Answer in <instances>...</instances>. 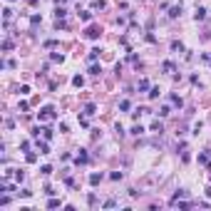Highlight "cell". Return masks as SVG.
<instances>
[{
	"mask_svg": "<svg viewBox=\"0 0 211 211\" xmlns=\"http://www.w3.org/2000/svg\"><path fill=\"white\" fill-rule=\"evenodd\" d=\"M55 117H57V112H55L52 104H47V107H42L40 112H37V119L40 122H47V119H55Z\"/></svg>",
	"mask_w": 211,
	"mask_h": 211,
	"instance_id": "1",
	"label": "cell"
},
{
	"mask_svg": "<svg viewBox=\"0 0 211 211\" xmlns=\"http://www.w3.org/2000/svg\"><path fill=\"white\" fill-rule=\"evenodd\" d=\"M100 35H102V30H100L97 25H89V27L85 30V37H87V40H97Z\"/></svg>",
	"mask_w": 211,
	"mask_h": 211,
	"instance_id": "2",
	"label": "cell"
},
{
	"mask_svg": "<svg viewBox=\"0 0 211 211\" xmlns=\"http://www.w3.org/2000/svg\"><path fill=\"white\" fill-rule=\"evenodd\" d=\"M102 179H104V174H102V171H94V174H89V184H92V186H97Z\"/></svg>",
	"mask_w": 211,
	"mask_h": 211,
	"instance_id": "3",
	"label": "cell"
},
{
	"mask_svg": "<svg viewBox=\"0 0 211 211\" xmlns=\"http://www.w3.org/2000/svg\"><path fill=\"white\" fill-rule=\"evenodd\" d=\"M37 151H40V154H50V144H47V139H45V142L37 139Z\"/></svg>",
	"mask_w": 211,
	"mask_h": 211,
	"instance_id": "4",
	"label": "cell"
},
{
	"mask_svg": "<svg viewBox=\"0 0 211 211\" xmlns=\"http://www.w3.org/2000/svg\"><path fill=\"white\" fill-rule=\"evenodd\" d=\"M85 114H87V117H92V114H97V104H94V102L85 104Z\"/></svg>",
	"mask_w": 211,
	"mask_h": 211,
	"instance_id": "5",
	"label": "cell"
},
{
	"mask_svg": "<svg viewBox=\"0 0 211 211\" xmlns=\"http://www.w3.org/2000/svg\"><path fill=\"white\" fill-rule=\"evenodd\" d=\"M75 162H77V164H87V162H89L87 151H85V149H80V154H77V159H75Z\"/></svg>",
	"mask_w": 211,
	"mask_h": 211,
	"instance_id": "6",
	"label": "cell"
},
{
	"mask_svg": "<svg viewBox=\"0 0 211 211\" xmlns=\"http://www.w3.org/2000/svg\"><path fill=\"white\" fill-rule=\"evenodd\" d=\"M77 15H80V20H82V23H89V20H92V13H89V10H80Z\"/></svg>",
	"mask_w": 211,
	"mask_h": 211,
	"instance_id": "7",
	"label": "cell"
},
{
	"mask_svg": "<svg viewBox=\"0 0 211 211\" xmlns=\"http://www.w3.org/2000/svg\"><path fill=\"white\" fill-rule=\"evenodd\" d=\"M204 17H206V10H204V8H196V13H194V20H196V23H201Z\"/></svg>",
	"mask_w": 211,
	"mask_h": 211,
	"instance_id": "8",
	"label": "cell"
},
{
	"mask_svg": "<svg viewBox=\"0 0 211 211\" xmlns=\"http://www.w3.org/2000/svg\"><path fill=\"white\" fill-rule=\"evenodd\" d=\"M179 15H181V5H174L169 10V17H179Z\"/></svg>",
	"mask_w": 211,
	"mask_h": 211,
	"instance_id": "9",
	"label": "cell"
},
{
	"mask_svg": "<svg viewBox=\"0 0 211 211\" xmlns=\"http://www.w3.org/2000/svg\"><path fill=\"white\" fill-rule=\"evenodd\" d=\"M169 100H171V104H176V107H181V104H184V100L179 97V94H171Z\"/></svg>",
	"mask_w": 211,
	"mask_h": 211,
	"instance_id": "10",
	"label": "cell"
},
{
	"mask_svg": "<svg viewBox=\"0 0 211 211\" xmlns=\"http://www.w3.org/2000/svg\"><path fill=\"white\" fill-rule=\"evenodd\" d=\"M72 85L75 87H85V77H80V75H77V77H72Z\"/></svg>",
	"mask_w": 211,
	"mask_h": 211,
	"instance_id": "11",
	"label": "cell"
},
{
	"mask_svg": "<svg viewBox=\"0 0 211 211\" xmlns=\"http://www.w3.org/2000/svg\"><path fill=\"white\" fill-rule=\"evenodd\" d=\"M162 70H164V72H174V62H171V60H166V62L162 65Z\"/></svg>",
	"mask_w": 211,
	"mask_h": 211,
	"instance_id": "12",
	"label": "cell"
},
{
	"mask_svg": "<svg viewBox=\"0 0 211 211\" xmlns=\"http://www.w3.org/2000/svg\"><path fill=\"white\" fill-rule=\"evenodd\" d=\"M50 60H52V62H62V60H65V55H60V52H52V55H50Z\"/></svg>",
	"mask_w": 211,
	"mask_h": 211,
	"instance_id": "13",
	"label": "cell"
},
{
	"mask_svg": "<svg viewBox=\"0 0 211 211\" xmlns=\"http://www.w3.org/2000/svg\"><path fill=\"white\" fill-rule=\"evenodd\" d=\"M159 92H162L159 87H151V89H149V100H157V97H159Z\"/></svg>",
	"mask_w": 211,
	"mask_h": 211,
	"instance_id": "14",
	"label": "cell"
},
{
	"mask_svg": "<svg viewBox=\"0 0 211 211\" xmlns=\"http://www.w3.org/2000/svg\"><path fill=\"white\" fill-rule=\"evenodd\" d=\"M132 134H137V137H139V134H144V127H142V124H134V127H132Z\"/></svg>",
	"mask_w": 211,
	"mask_h": 211,
	"instance_id": "15",
	"label": "cell"
},
{
	"mask_svg": "<svg viewBox=\"0 0 211 211\" xmlns=\"http://www.w3.org/2000/svg\"><path fill=\"white\" fill-rule=\"evenodd\" d=\"M42 137H45L47 142L52 139V129H50V127H42Z\"/></svg>",
	"mask_w": 211,
	"mask_h": 211,
	"instance_id": "16",
	"label": "cell"
},
{
	"mask_svg": "<svg viewBox=\"0 0 211 211\" xmlns=\"http://www.w3.org/2000/svg\"><path fill=\"white\" fill-rule=\"evenodd\" d=\"M171 50H174V52H184V45H181V42H176V40H174V42H171Z\"/></svg>",
	"mask_w": 211,
	"mask_h": 211,
	"instance_id": "17",
	"label": "cell"
},
{
	"mask_svg": "<svg viewBox=\"0 0 211 211\" xmlns=\"http://www.w3.org/2000/svg\"><path fill=\"white\" fill-rule=\"evenodd\" d=\"M60 204H62L60 199H50V201H47V209H57V206H60Z\"/></svg>",
	"mask_w": 211,
	"mask_h": 211,
	"instance_id": "18",
	"label": "cell"
},
{
	"mask_svg": "<svg viewBox=\"0 0 211 211\" xmlns=\"http://www.w3.org/2000/svg\"><path fill=\"white\" fill-rule=\"evenodd\" d=\"M92 8H94V10H104V0H94Z\"/></svg>",
	"mask_w": 211,
	"mask_h": 211,
	"instance_id": "19",
	"label": "cell"
},
{
	"mask_svg": "<svg viewBox=\"0 0 211 211\" xmlns=\"http://www.w3.org/2000/svg\"><path fill=\"white\" fill-rule=\"evenodd\" d=\"M100 72H102V67H100V65H92V67H89V75H94V77H97Z\"/></svg>",
	"mask_w": 211,
	"mask_h": 211,
	"instance_id": "20",
	"label": "cell"
},
{
	"mask_svg": "<svg viewBox=\"0 0 211 211\" xmlns=\"http://www.w3.org/2000/svg\"><path fill=\"white\" fill-rule=\"evenodd\" d=\"M40 174H45V176H47V174H52V166H50V164H45V166H40Z\"/></svg>",
	"mask_w": 211,
	"mask_h": 211,
	"instance_id": "21",
	"label": "cell"
},
{
	"mask_svg": "<svg viewBox=\"0 0 211 211\" xmlns=\"http://www.w3.org/2000/svg\"><path fill=\"white\" fill-rule=\"evenodd\" d=\"M25 159H27V164H35V162H37V154H32V151H27V157H25Z\"/></svg>",
	"mask_w": 211,
	"mask_h": 211,
	"instance_id": "22",
	"label": "cell"
},
{
	"mask_svg": "<svg viewBox=\"0 0 211 211\" xmlns=\"http://www.w3.org/2000/svg\"><path fill=\"white\" fill-rule=\"evenodd\" d=\"M100 57V47H94V50H89V60H97Z\"/></svg>",
	"mask_w": 211,
	"mask_h": 211,
	"instance_id": "23",
	"label": "cell"
},
{
	"mask_svg": "<svg viewBox=\"0 0 211 211\" xmlns=\"http://www.w3.org/2000/svg\"><path fill=\"white\" fill-rule=\"evenodd\" d=\"M109 179H112V181H119V179H122V171H112Z\"/></svg>",
	"mask_w": 211,
	"mask_h": 211,
	"instance_id": "24",
	"label": "cell"
},
{
	"mask_svg": "<svg viewBox=\"0 0 211 211\" xmlns=\"http://www.w3.org/2000/svg\"><path fill=\"white\" fill-rule=\"evenodd\" d=\"M55 15H57V17H65V15H67V10H65V8L60 5V8H57V10H55Z\"/></svg>",
	"mask_w": 211,
	"mask_h": 211,
	"instance_id": "25",
	"label": "cell"
},
{
	"mask_svg": "<svg viewBox=\"0 0 211 211\" xmlns=\"http://www.w3.org/2000/svg\"><path fill=\"white\" fill-rule=\"evenodd\" d=\"M17 94H30V87L23 85V87H17Z\"/></svg>",
	"mask_w": 211,
	"mask_h": 211,
	"instance_id": "26",
	"label": "cell"
},
{
	"mask_svg": "<svg viewBox=\"0 0 211 211\" xmlns=\"http://www.w3.org/2000/svg\"><path fill=\"white\" fill-rule=\"evenodd\" d=\"M151 132H164V127H162V122H154V124H151Z\"/></svg>",
	"mask_w": 211,
	"mask_h": 211,
	"instance_id": "27",
	"label": "cell"
},
{
	"mask_svg": "<svg viewBox=\"0 0 211 211\" xmlns=\"http://www.w3.org/2000/svg\"><path fill=\"white\" fill-rule=\"evenodd\" d=\"M87 204H89V206H94V204H97V196L89 194V196H87Z\"/></svg>",
	"mask_w": 211,
	"mask_h": 211,
	"instance_id": "28",
	"label": "cell"
},
{
	"mask_svg": "<svg viewBox=\"0 0 211 211\" xmlns=\"http://www.w3.org/2000/svg\"><path fill=\"white\" fill-rule=\"evenodd\" d=\"M112 206H117V201H114V199H107V201H104V209H112Z\"/></svg>",
	"mask_w": 211,
	"mask_h": 211,
	"instance_id": "29",
	"label": "cell"
},
{
	"mask_svg": "<svg viewBox=\"0 0 211 211\" xmlns=\"http://www.w3.org/2000/svg\"><path fill=\"white\" fill-rule=\"evenodd\" d=\"M119 109H122V112H127V109H129V102H127V100H122V102H119Z\"/></svg>",
	"mask_w": 211,
	"mask_h": 211,
	"instance_id": "30",
	"label": "cell"
},
{
	"mask_svg": "<svg viewBox=\"0 0 211 211\" xmlns=\"http://www.w3.org/2000/svg\"><path fill=\"white\" fill-rule=\"evenodd\" d=\"M3 15H5V20H10V17H13V10H10V8H5V10H3Z\"/></svg>",
	"mask_w": 211,
	"mask_h": 211,
	"instance_id": "31",
	"label": "cell"
},
{
	"mask_svg": "<svg viewBox=\"0 0 211 211\" xmlns=\"http://www.w3.org/2000/svg\"><path fill=\"white\" fill-rule=\"evenodd\" d=\"M139 89H142V92H144V89H149V82H147V80H142V82H139Z\"/></svg>",
	"mask_w": 211,
	"mask_h": 211,
	"instance_id": "32",
	"label": "cell"
},
{
	"mask_svg": "<svg viewBox=\"0 0 211 211\" xmlns=\"http://www.w3.org/2000/svg\"><path fill=\"white\" fill-rule=\"evenodd\" d=\"M206 196H209V199H211V189H206Z\"/></svg>",
	"mask_w": 211,
	"mask_h": 211,
	"instance_id": "33",
	"label": "cell"
},
{
	"mask_svg": "<svg viewBox=\"0 0 211 211\" xmlns=\"http://www.w3.org/2000/svg\"><path fill=\"white\" fill-rule=\"evenodd\" d=\"M10 3H13V0H10Z\"/></svg>",
	"mask_w": 211,
	"mask_h": 211,
	"instance_id": "34",
	"label": "cell"
}]
</instances>
